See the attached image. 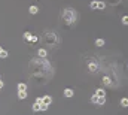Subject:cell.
I'll return each instance as SVG.
<instances>
[{
    "mask_svg": "<svg viewBox=\"0 0 128 115\" xmlns=\"http://www.w3.org/2000/svg\"><path fill=\"white\" fill-rule=\"evenodd\" d=\"M36 103H43V100H42V97H39V99H36Z\"/></svg>",
    "mask_w": 128,
    "mask_h": 115,
    "instance_id": "23",
    "label": "cell"
},
{
    "mask_svg": "<svg viewBox=\"0 0 128 115\" xmlns=\"http://www.w3.org/2000/svg\"><path fill=\"white\" fill-rule=\"evenodd\" d=\"M48 109V105H45V103H40V111H46Z\"/></svg>",
    "mask_w": 128,
    "mask_h": 115,
    "instance_id": "21",
    "label": "cell"
},
{
    "mask_svg": "<svg viewBox=\"0 0 128 115\" xmlns=\"http://www.w3.org/2000/svg\"><path fill=\"white\" fill-rule=\"evenodd\" d=\"M64 97H73V90L71 88H66L64 90Z\"/></svg>",
    "mask_w": 128,
    "mask_h": 115,
    "instance_id": "4",
    "label": "cell"
},
{
    "mask_svg": "<svg viewBox=\"0 0 128 115\" xmlns=\"http://www.w3.org/2000/svg\"><path fill=\"white\" fill-rule=\"evenodd\" d=\"M64 20L67 21V24H73L76 21V12L73 9H66L64 10Z\"/></svg>",
    "mask_w": 128,
    "mask_h": 115,
    "instance_id": "1",
    "label": "cell"
},
{
    "mask_svg": "<svg viewBox=\"0 0 128 115\" xmlns=\"http://www.w3.org/2000/svg\"><path fill=\"white\" fill-rule=\"evenodd\" d=\"M104 8H106V3H104V2H98L97 9H104Z\"/></svg>",
    "mask_w": 128,
    "mask_h": 115,
    "instance_id": "19",
    "label": "cell"
},
{
    "mask_svg": "<svg viewBox=\"0 0 128 115\" xmlns=\"http://www.w3.org/2000/svg\"><path fill=\"white\" fill-rule=\"evenodd\" d=\"M95 94H97L98 97H106V91H104V88H97Z\"/></svg>",
    "mask_w": 128,
    "mask_h": 115,
    "instance_id": "3",
    "label": "cell"
},
{
    "mask_svg": "<svg viewBox=\"0 0 128 115\" xmlns=\"http://www.w3.org/2000/svg\"><path fill=\"white\" fill-rule=\"evenodd\" d=\"M97 6H98V2H97V0H92V2L90 3V8H91V9H97Z\"/></svg>",
    "mask_w": 128,
    "mask_h": 115,
    "instance_id": "9",
    "label": "cell"
},
{
    "mask_svg": "<svg viewBox=\"0 0 128 115\" xmlns=\"http://www.w3.org/2000/svg\"><path fill=\"white\" fill-rule=\"evenodd\" d=\"M95 45L97 46H103L104 45V39H95Z\"/></svg>",
    "mask_w": 128,
    "mask_h": 115,
    "instance_id": "13",
    "label": "cell"
},
{
    "mask_svg": "<svg viewBox=\"0 0 128 115\" xmlns=\"http://www.w3.org/2000/svg\"><path fill=\"white\" fill-rule=\"evenodd\" d=\"M2 87H3V82H2V81H0V88H2Z\"/></svg>",
    "mask_w": 128,
    "mask_h": 115,
    "instance_id": "24",
    "label": "cell"
},
{
    "mask_svg": "<svg viewBox=\"0 0 128 115\" xmlns=\"http://www.w3.org/2000/svg\"><path fill=\"white\" fill-rule=\"evenodd\" d=\"M31 36H33V35H31V33H28V31H25V33H24V39H25V40H30V39H31Z\"/></svg>",
    "mask_w": 128,
    "mask_h": 115,
    "instance_id": "16",
    "label": "cell"
},
{
    "mask_svg": "<svg viewBox=\"0 0 128 115\" xmlns=\"http://www.w3.org/2000/svg\"><path fill=\"white\" fill-rule=\"evenodd\" d=\"M8 55H9L8 51H5V49H2V51H0V57H2V58H6Z\"/></svg>",
    "mask_w": 128,
    "mask_h": 115,
    "instance_id": "15",
    "label": "cell"
},
{
    "mask_svg": "<svg viewBox=\"0 0 128 115\" xmlns=\"http://www.w3.org/2000/svg\"><path fill=\"white\" fill-rule=\"evenodd\" d=\"M33 111H34V112L40 111V103H36V102H34V105H33Z\"/></svg>",
    "mask_w": 128,
    "mask_h": 115,
    "instance_id": "10",
    "label": "cell"
},
{
    "mask_svg": "<svg viewBox=\"0 0 128 115\" xmlns=\"http://www.w3.org/2000/svg\"><path fill=\"white\" fill-rule=\"evenodd\" d=\"M97 100H98V96H97V94H94V96L91 97V102H92V103H97Z\"/></svg>",
    "mask_w": 128,
    "mask_h": 115,
    "instance_id": "20",
    "label": "cell"
},
{
    "mask_svg": "<svg viewBox=\"0 0 128 115\" xmlns=\"http://www.w3.org/2000/svg\"><path fill=\"white\" fill-rule=\"evenodd\" d=\"M42 100H43L45 105H51V103H52V97H51V96H43Z\"/></svg>",
    "mask_w": 128,
    "mask_h": 115,
    "instance_id": "2",
    "label": "cell"
},
{
    "mask_svg": "<svg viewBox=\"0 0 128 115\" xmlns=\"http://www.w3.org/2000/svg\"><path fill=\"white\" fill-rule=\"evenodd\" d=\"M97 67H98V66H97L95 63H90V64H88V69H90L91 72H95V70H97Z\"/></svg>",
    "mask_w": 128,
    "mask_h": 115,
    "instance_id": "6",
    "label": "cell"
},
{
    "mask_svg": "<svg viewBox=\"0 0 128 115\" xmlns=\"http://www.w3.org/2000/svg\"><path fill=\"white\" fill-rule=\"evenodd\" d=\"M104 102H106V99H104V97H98L97 105H104Z\"/></svg>",
    "mask_w": 128,
    "mask_h": 115,
    "instance_id": "17",
    "label": "cell"
},
{
    "mask_svg": "<svg viewBox=\"0 0 128 115\" xmlns=\"http://www.w3.org/2000/svg\"><path fill=\"white\" fill-rule=\"evenodd\" d=\"M103 82H104V85H110V84H112V81H110L109 76H104V78H103Z\"/></svg>",
    "mask_w": 128,
    "mask_h": 115,
    "instance_id": "12",
    "label": "cell"
},
{
    "mask_svg": "<svg viewBox=\"0 0 128 115\" xmlns=\"http://www.w3.org/2000/svg\"><path fill=\"white\" fill-rule=\"evenodd\" d=\"M121 106H122V108H128V99H127V97L121 99Z\"/></svg>",
    "mask_w": 128,
    "mask_h": 115,
    "instance_id": "7",
    "label": "cell"
},
{
    "mask_svg": "<svg viewBox=\"0 0 128 115\" xmlns=\"http://www.w3.org/2000/svg\"><path fill=\"white\" fill-rule=\"evenodd\" d=\"M18 97L19 99H25L27 97V91H18Z\"/></svg>",
    "mask_w": 128,
    "mask_h": 115,
    "instance_id": "14",
    "label": "cell"
},
{
    "mask_svg": "<svg viewBox=\"0 0 128 115\" xmlns=\"http://www.w3.org/2000/svg\"><path fill=\"white\" fill-rule=\"evenodd\" d=\"M122 24L128 25V15H124V16H122Z\"/></svg>",
    "mask_w": 128,
    "mask_h": 115,
    "instance_id": "18",
    "label": "cell"
},
{
    "mask_svg": "<svg viewBox=\"0 0 128 115\" xmlns=\"http://www.w3.org/2000/svg\"><path fill=\"white\" fill-rule=\"evenodd\" d=\"M37 55H39V57H46V55H48V51H46V49H43V48H40V49L37 51Z\"/></svg>",
    "mask_w": 128,
    "mask_h": 115,
    "instance_id": "5",
    "label": "cell"
},
{
    "mask_svg": "<svg viewBox=\"0 0 128 115\" xmlns=\"http://www.w3.org/2000/svg\"><path fill=\"white\" fill-rule=\"evenodd\" d=\"M2 49H3V48H2V46H0V51H2Z\"/></svg>",
    "mask_w": 128,
    "mask_h": 115,
    "instance_id": "25",
    "label": "cell"
},
{
    "mask_svg": "<svg viewBox=\"0 0 128 115\" xmlns=\"http://www.w3.org/2000/svg\"><path fill=\"white\" fill-rule=\"evenodd\" d=\"M30 42H33V43H34V42H37V36H31V39H30Z\"/></svg>",
    "mask_w": 128,
    "mask_h": 115,
    "instance_id": "22",
    "label": "cell"
},
{
    "mask_svg": "<svg viewBox=\"0 0 128 115\" xmlns=\"http://www.w3.org/2000/svg\"><path fill=\"white\" fill-rule=\"evenodd\" d=\"M30 14H33V15H34V14H37L39 12V9H37V6H30Z\"/></svg>",
    "mask_w": 128,
    "mask_h": 115,
    "instance_id": "11",
    "label": "cell"
},
{
    "mask_svg": "<svg viewBox=\"0 0 128 115\" xmlns=\"http://www.w3.org/2000/svg\"><path fill=\"white\" fill-rule=\"evenodd\" d=\"M18 91H27V85L24 84V82L18 84Z\"/></svg>",
    "mask_w": 128,
    "mask_h": 115,
    "instance_id": "8",
    "label": "cell"
}]
</instances>
